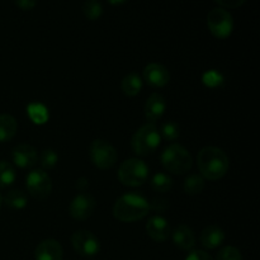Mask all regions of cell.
<instances>
[{
  "mask_svg": "<svg viewBox=\"0 0 260 260\" xmlns=\"http://www.w3.org/2000/svg\"><path fill=\"white\" fill-rule=\"evenodd\" d=\"M17 7H19L23 10H30L36 7L37 0H14Z\"/></svg>",
  "mask_w": 260,
  "mask_h": 260,
  "instance_id": "cell-32",
  "label": "cell"
},
{
  "mask_svg": "<svg viewBox=\"0 0 260 260\" xmlns=\"http://www.w3.org/2000/svg\"><path fill=\"white\" fill-rule=\"evenodd\" d=\"M95 198L89 193H80L70 202L69 213L76 221H85L94 213L95 210Z\"/></svg>",
  "mask_w": 260,
  "mask_h": 260,
  "instance_id": "cell-10",
  "label": "cell"
},
{
  "mask_svg": "<svg viewBox=\"0 0 260 260\" xmlns=\"http://www.w3.org/2000/svg\"><path fill=\"white\" fill-rule=\"evenodd\" d=\"M150 208L146 198L137 193H127L116 201L113 216L121 222H136L149 215Z\"/></svg>",
  "mask_w": 260,
  "mask_h": 260,
  "instance_id": "cell-2",
  "label": "cell"
},
{
  "mask_svg": "<svg viewBox=\"0 0 260 260\" xmlns=\"http://www.w3.org/2000/svg\"><path fill=\"white\" fill-rule=\"evenodd\" d=\"M197 165L203 179H221L229 172L230 161L225 151L215 146H206L198 152Z\"/></svg>",
  "mask_w": 260,
  "mask_h": 260,
  "instance_id": "cell-1",
  "label": "cell"
},
{
  "mask_svg": "<svg viewBox=\"0 0 260 260\" xmlns=\"http://www.w3.org/2000/svg\"><path fill=\"white\" fill-rule=\"evenodd\" d=\"M159 134L167 141H174V140H177L179 137V126L175 122H165L161 126V128H160Z\"/></svg>",
  "mask_w": 260,
  "mask_h": 260,
  "instance_id": "cell-26",
  "label": "cell"
},
{
  "mask_svg": "<svg viewBox=\"0 0 260 260\" xmlns=\"http://www.w3.org/2000/svg\"><path fill=\"white\" fill-rule=\"evenodd\" d=\"M149 178V167L141 159L124 160L118 169V179L126 187H140Z\"/></svg>",
  "mask_w": 260,
  "mask_h": 260,
  "instance_id": "cell-5",
  "label": "cell"
},
{
  "mask_svg": "<svg viewBox=\"0 0 260 260\" xmlns=\"http://www.w3.org/2000/svg\"><path fill=\"white\" fill-rule=\"evenodd\" d=\"M13 162L20 169H29L37 164L38 154L37 150L28 144H20L13 149L12 151Z\"/></svg>",
  "mask_w": 260,
  "mask_h": 260,
  "instance_id": "cell-11",
  "label": "cell"
},
{
  "mask_svg": "<svg viewBox=\"0 0 260 260\" xmlns=\"http://www.w3.org/2000/svg\"><path fill=\"white\" fill-rule=\"evenodd\" d=\"M25 185L28 193L37 200H45L52 192L51 178L43 169H35L29 172L25 179Z\"/></svg>",
  "mask_w": 260,
  "mask_h": 260,
  "instance_id": "cell-8",
  "label": "cell"
},
{
  "mask_svg": "<svg viewBox=\"0 0 260 260\" xmlns=\"http://www.w3.org/2000/svg\"><path fill=\"white\" fill-rule=\"evenodd\" d=\"M144 79L152 88H162L170 80V74L164 65L157 62H151L145 66Z\"/></svg>",
  "mask_w": 260,
  "mask_h": 260,
  "instance_id": "cell-12",
  "label": "cell"
},
{
  "mask_svg": "<svg viewBox=\"0 0 260 260\" xmlns=\"http://www.w3.org/2000/svg\"><path fill=\"white\" fill-rule=\"evenodd\" d=\"M4 203L10 210H23L27 206L28 200L24 192L20 189H13L8 192L4 197Z\"/></svg>",
  "mask_w": 260,
  "mask_h": 260,
  "instance_id": "cell-20",
  "label": "cell"
},
{
  "mask_svg": "<svg viewBox=\"0 0 260 260\" xmlns=\"http://www.w3.org/2000/svg\"><path fill=\"white\" fill-rule=\"evenodd\" d=\"M146 231L147 235L157 243H162V241L168 240L172 234L170 226L168 221L161 216H152L146 223Z\"/></svg>",
  "mask_w": 260,
  "mask_h": 260,
  "instance_id": "cell-14",
  "label": "cell"
},
{
  "mask_svg": "<svg viewBox=\"0 0 260 260\" xmlns=\"http://www.w3.org/2000/svg\"><path fill=\"white\" fill-rule=\"evenodd\" d=\"M90 160L98 169H111L117 162V151L111 142L106 140H94L89 147Z\"/></svg>",
  "mask_w": 260,
  "mask_h": 260,
  "instance_id": "cell-6",
  "label": "cell"
},
{
  "mask_svg": "<svg viewBox=\"0 0 260 260\" xmlns=\"http://www.w3.org/2000/svg\"><path fill=\"white\" fill-rule=\"evenodd\" d=\"M74 250L81 256H94L101 250L98 238L89 230H78L71 236Z\"/></svg>",
  "mask_w": 260,
  "mask_h": 260,
  "instance_id": "cell-9",
  "label": "cell"
},
{
  "mask_svg": "<svg viewBox=\"0 0 260 260\" xmlns=\"http://www.w3.org/2000/svg\"><path fill=\"white\" fill-rule=\"evenodd\" d=\"M83 12L88 19L96 20L103 13V8H102L101 3L96 2V0H88V2L84 3Z\"/></svg>",
  "mask_w": 260,
  "mask_h": 260,
  "instance_id": "cell-25",
  "label": "cell"
},
{
  "mask_svg": "<svg viewBox=\"0 0 260 260\" xmlns=\"http://www.w3.org/2000/svg\"><path fill=\"white\" fill-rule=\"evenodd\" d=\"M173 241L182 250H192L196 245V236L192 229L180 225L173 231Z\"/></svg>",
  "mask_w": 260,
  "mask_h": 260,
  "instance_id": "cell-17",
  "label": "cell"
},
{
  "mask_svg": "<svg viewBox=\"0 0 260 260\" xmlns=\"http://www.w3.org/2000/svg\"><path fill=\"white\" fill-rule=\"evenodd\" d=\"M173 179L168 174L164 173H157L151 179V188L155 192L167 193L172 189Z\"/></svg>",
  "mask_w": 260,
  "mask_h": 260,
  "instance_id": "cell-24",
  "label": "cell"
},
{
  "mask_svg": "<svg viewBox=\"0 0 260 260\" xmlns=\"http://www.w3.org/2000/svg\"><path fill=\"white\" fill-rule=\"evenodd\" d=\"M216 260H243V255L235 246H225L217 254Z\"/></svg>",
  "mask_w": 260,
  "mask_h": 260,
  "instance_id": "cell-29",
  "label": "cell"
},
{
  "mask_svg": "<svg viewBox=\"0 0 260 260\" xmlns=\"http://www.w3.org/2000/svg\"><path fill=\"white\" fill-rule=\"evenodd\" d=\"M30 121L36 124H43L48 121V109L41 103H32L27 107Z\"/></svg>",
  "mask_w": 260,
  "mask_h": 260,
  "instance_id": "cell-21",
  "label": "cell"
},
{
  "mask_svg": "<svg viewBox=\"0 0 260 260\" xmlns=\"http://www.w3.org/2000/svg\"><path fill=\"white\" fill-rule=\"evenodd\" d=\"M183 188H184V192L187 193V194H200L203 190V188H205V179H203L201 175L192 174L184 180Z\"/></svg>",
  "mask_w": 260,
  "mask_h": 260,
  "instance_id": "cell-23",
  "label": "cell"
},
{
  "mask_svg": "<svg viewBox=\"0 0 260 260\" xmlns=\"http://www.w3.org/2000/svg\"><path fill=\"white\" fill-rule=\"evenodd\" d=\"M122 91L127 96H135L141 91L142 88V79L139 74L131 73L123 78L121 83Z\"/></svg>",
  "mask_w": 260,
  "mask_h": 260,
  "instance_id": "cell-19",
  "label": "cell"
},
{
  "mask_svg": "<svg viewBox=\"0 0 260 260\" xmlns=\"http://www.w3.org/2000/svg\"><path fill=\"white\" fill-rule=\"evenodd\" d=\"M162 167L169 173L182 175L193 167V157L184 146L179 144L169 145L161 154Z\"/></svg>",
  "mask_w": 260,
  "mask_h": 260,
  "instance_id": "cell-3",
  "label": "cell"
},
{
  "mask_svg": "<svg viewBox=\"0 0 260 260\" xmlns=\"http://www.w3.org/2000/svg\"><path fill=\"white\" fill-rule=\"evenodd\" d=\"M202 80L203 83H205V85L208 86V88H217V86L222 85L223 83L222 75L215 70L207 71V73L203 75Z\"/></svg>",
  "mask_w": 260,
  "mask_h": 260,
  "instance_id": "cell-28",
  "label": "cell"
},
{
  "mask_svg": "<svg viewBox=\"0 0 260 260\" xmlns=\"http://www.w3.org/2000/svg\"><path fill=\"white\" fill-rule=\"evenodd\" d=\"M62 246L55 239H46L41 241L35 250L36 260H62Z\"/></svg>",
  "mask_w": 260,
  "mask_h": 260,
  "instance_id": "cell-13",
  "label": "cell"
},
{
  "mask_svg": "<svg viewBox=\"0 0 260 260\" xmlns=\"http://www.w3.org/2000/svg\"><path fill=\"white\" fill-rule=\"evenodd\" d=\"M160 141L161 136L157 127L154 123H147L135 132L131 140V147L139 156H149L156 151Z\"/></svg>",
  "mask_w": 260,
  "mask_h": 260,
  "instance_id": "cell-4",
  "label": "cell"
},
{
  "mask_svg": "<svg viewBox=\"0 0 260 260\" xmlns=\"http://www.w3.org/2000/svg\"><path fill=\"white\" fill-rule=\"evenodd\" d=\"M127 0H108L109 4L112 5H119V4H123V3H126Z\"/></svg>",
  "mask_w": 260,
  "mask_h": 260,
  "instance_id": "cell-33",
  "label": "cell"
},
{
  "mask_svg": "<svg viewBox=\"0 0 260 260\" xmlns=\"http://www.w3.org/2000/svg\"><path fill=\"white\" fill-rule=\"evenodd\" d=\"M207 25L216 38L225 40L233 33L234 19L230 13L223 8H215L208 13Z\"/></svg>",
  "mask_w": 260,
  "mask_h": 260,
  "instance_id": "cell-7",
  "label": "cell"
},
{
  "mask_svg": "<svg viewBox=\"0 0 260 260\" xmlns=\"http://www.w3.org/2000/svg\"><path fill=\"white\" fill-rule=\"evenodd\" d=\"M200 240L203 248L213 250V249H217L218 246L222 245V243L225 241V233L218 226H208L202 230Z\"/></svg>",
  "mask_w": 260,
  "mask_h": 260,
  "instance_id": "cell-16",
  "label": "cell"
},
{
  "mask_svg": "<svg viewBox=\"0 0 260 260\" xmlns=\"http://www.w3.org/2000/svg\"><path fill=\"white\" fill-rule=\"evenodd\" d=\"M165 109H167V102L164 96L159 93H154L147 98L145 103V116L150 123H155L161 118L162 114L165 113Z\"/></svg>",
  "mask_w": 260,
  "mask_h": 260,
  "instance_id": "cell-15",
  "label": "cell"
},
{
  "mask_svg": "<svg viewBox=\"0 0 260 260\" xmlns=\"http://www.w3.org/2000/svg\"><path fill=\"white\" fill-rule=\"evenodd\" d=\"M2 205H3V197L2 194H0V208H2Z\"/></svg>",
  "mask_w": 260,
  "mask_h": 260,
  "instance_id": "cell-34",
  "label": "cell"
},
{
  "mask_svg": "<svg viewBox=\"0 0 260 260\" xmlns=\"http://www.w3.org/2000/svg\"><path fill=\"white\" fill-rule=\"evenodd\" d=\"M58 161V155L52 149H46L40 155V164L43 169H51Z\"/></svg>",
  "mask_w": 260,
  "mask_h": 260,
  "instance_id": "cell-27",
  "label": "cell"
},
{
  "mask_svg": "<svg viewBox=\"0 0 260 260\" xmlns=\"http://www.w3.org/2000/svg\"><path fill=\"white\" fill-rule=\"evenodd\" d=\"M18 123L10 114H0V142H8L15 136Z\"/></svg>",
  "mask_w": 260,
  "mask_h": 260,
  "instance_id": "cell-18",
  "label": "cell"
},
{
  "mask_svg": "<svg viewBox=\"0 0 260 260\" xmlns=\"http://www.w3.org/2000/svg\"><path fill=\"white\" fill-rule=\"evenodd\" d=\"M216 2H217L221 7L231 8V9H234V8L241 7L246 0H216Z\"/></svg>",
  "mask_w": 260,
  "mask_h": 260,
  "instance_id": "cell-31",
  "label": "cell"
},
{
  "mask_svg": "<svg viewBox=\"0 0 260 260\" xmlns=\"http://www.w3.org/2000/svg\"><path fill=\"white\" fill-rule=\"evenodd\" d=\"M185 260H213L210 254H207L203 250H193L188 254Z\"/></svg>",
  "mask_w": 260,
  "mask_h": 260,
  "instance_id": "cell-30",
  "label": "cell"
},
{
  "mask_svg": "<svg viewBox=\"0 0 260 260\" xmlns=\"http://www.w3.org/2000/svg\"><path fill=\"white\" fill-rule=\"evenodd\" d=\"M17 178L14 167L9 161L2 160L0 161V188H7L14 183Z\"/></svg>",
  "mask_w": 260,
  "mask_h": 260,
  "instance_id": "cell-22",
  "label": "cell"
}]
</instances>
